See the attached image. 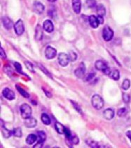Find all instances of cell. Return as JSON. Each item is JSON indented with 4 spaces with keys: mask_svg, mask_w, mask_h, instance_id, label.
<instances>
[{
    "mask_svg": "<svg viewBox=\"0 0 131 148\" xmlns=\"http://www.w3.org/2000/svg\"><path fill=\"white\" fill-rule=\"evenodd\" d=\"M91 103L93 107L96 109H101L104 106V100L98 94H94L92 97Z\"/></svg>",
    "mask_w": 131,
    "mask_h": 148,
    "instance_id": "cell-1",
    "label": "cell"
},
{
    "mask_svg": "<svg viewBox=\"0 0 131 148\" xmlns=\"http://www.w3.org/2000/svg\"><path fill=\"white\" fill-rule=\"evenodd\" d=\"M32 110L31 107L29 105H28L27 104H23V105H21V116L23 119H28L29 117H30L31 115H32Z\"/></svg>",
    "mask_w": 131,
    "mask_h": 148,
    "instance_id": "cell-2",
    "label": "cell"
},
{
    "mask_svg": "<svg viewBox=\"0 0 131 148\" xmlns=\"http://www.w3.org/2000/svg\"><path fill=\"white\" fill-rule=\"evenodd\" d=\"M102 37L105 41H110L114 37V31H112L108 26H106L103 28V32H102Z\"/></svg>",
    "mask_w": 131,
    "mask_h": 148,
    "instance_id": "cell-3",
    "label": "cell"
},
{
    "mask_svg": "<svg viewBox=\"0 0 131 148\" xmlns=\"http://www.w3.org/2000/svg\"><path fill=\"white\" fill-rule=\"evenodd\" d=\"M70 58L69 55L65 54V53H60L58 55V62L59 64L62 67H67L69 64L70 61Z\"/></svg>",
    "mask_w": 131,
    "mask_h": 148,
    "instance_id": "cell-4",
    "label": "cell"
},
{
    "mask_svg": "<svg viewBox=\"0 0 131 148\" xmlns=\"http://www.w3.org/2000/svg\"><path fill=\"white\" fill-rule=\"evenodd\" d=\"M14 30L15 32L18 35H21L24 33L25 27L23 22L22 20H18L14 25Z\"/></svg>",
    "mask_w": 131,
    "mask_h": 148,
    "instance_id": "cell-5",
    "label": "cell"
},
{
    "mask_svg": "<svg viewBox=\"0 0 131 148\" xmlns=\"http://www.w3.org/2000/svg\"><path fill=\"white\" fill-rule=\"evenodd\" d=\"M57 54V50L52 47H47L45 50V56L48 59H52L55 58Z\"/></svg>",
    "mask_w": 131,
    "mask_h": 148,
    "instance_id": "cell-6",
    "label": "cell"
},
{
    "mask_svg": "<svg viewBox=\"0 0 131 148\" xmlns=\"http://www.w3.org/2000/svg\"><path fill=\"white\" fill-rule=\"evenodd\" d=\"M85 73H86L85 64H84L83 62H82L80 64V65L79 66V67H78L75 70L74 73H75V75L77 77V78H83L84 75H85Z\"/></svg>",
    "mask_w": 131,
    "mask_h": 148,
    "instance_id": "cell-7",
    "label": "cell"
},
{
    "mask_svg": "<svg viewBox=\"0 0 131 148\" xmlns=\"http://www.w3.org/2000/svg\"><path fill=\"white\" fill-rule=\"evenodd\" d=\"M2 94L6 99H7V100H13L15 97V93H14L13 91L8 88H4V89L3 90Z\"/></svg>",
    "mask_w": 131,
    "mask_h": 148,
    "instance_id": "cell-8",
    "label": "cell"
},
{
    "mask_svg": "<svg viewBox=\"0 0 131 148\" xmlns=\"http://www.w3.org/2000/svg\"><path fill=\"white\" fill-rule=\"evenodd\" d=\"M25 127L29 128H35V127L37 126V121L36 120V119L33 117H29L28 119H26L25 121Z\"/></svg>",
    "mask_w": 131,
    "mask_h": 148,
    "instance_id": "cell-9",
    "label": "cell"
},
{
    "mask_svg": "<svg viewBox=\"0 0 131 148\" xmlns=\"http://www.w3.org/2000/svg\"><path fill=\"white\" fill-rule=\"evenodd\" d=\"M43 28L44 31H46V32L51 33L53 31L54 26H53V24L52 22H51V20H46L43 22Z\"/></svg>",
    "mask_w": 131,
    "mask_h": 148,
    "instance_id": "cell-10",
    "label": "cell"
},
{
    "mask_svg": "<svg viewBox=\"0 0 131 148\" xmlns=\"http://www.w3.org/2000/svg\"><path fill=\"white\" fill-rule=\"evenodd\" d=\"M95 67H96V69H98V70L102 71V72H104L109 67L104 61L98 60L97 61L96 64H95Z\"/></svg>",
    "mask_w": 131,
    "mask_h": 148,
    "instance_id": "cell-11",
    "label": "cell"
},
{
    "mask_svg": "<svg viewBox=\"0 0 131 148\" xmlns=\"http://www.w3.org/2000/svg\"><path fill=\"white\" fill-rule=\"evenodd\" d=\"M72 8L76 14H79L82 9V1L81 0H72Z\"/></svg>",
    "mask_w": 131,
    "mask_h": 148,
    "instance_id": "cell-12",
    "label": "cell"
},
{
    "mask_svg": "<svg viewBox=\"0 0 131 148\" xmlns=\"http://www.w3.org/2000/svg\"><path fill=\"white\" fill-rule=\"evenodd\" d=\"M103 116L107 120H111L114 117V111L110 108L107 109L103 111Z\"/></svg>",
    "mask_w": 131,
    "mask_h": 148,
    "instance_id": "cell-13",
    "label": "cell"
},
{
    "mask_svg": "<svg viewBox=\"0 0 131 148\" xmlns=\"http://www.w3.org/2000/svg\"><path fill=\"white\" fill-rule=\"evenodd\" d=\"M88 21H89V23L92 28H97L99 26V22H98V17H96V16L92 15L90 16L88 18Z\"/></svg>",
    "mask_w": 131,
    "mask_h": 148,
    "instance_id": "cell-14",
    "label": "cell"
},
{
    "mask_svg": "<svg viewBox=\"0 0 131 148\" xmlns=\"http://www.w3.org/2000/svg\"><path fill=\"white\" fill-rule=\"evenodd\" d=\"M34 10H35V12L37 14H41L44 11V6L41 2L36 1L35 4H34Z\"/></svg>",
    "mask_w": 131,
    "mask_h": 148,
    "instance_id": "cell-15",
    "label": "cell"
},
{
    "mask_svg": "<svg viewBox=\"0 0 131 148\" xmlns=\"http://www.w3.org/2000/svg\"><path fill=\"white\" fill-rule=\"evenodd\" d=\"M2 23H3V25H4V28H7V30H10L11 28H12V27H13V26L12 20L7 16L3 17Z\"/></svg>",
    "mask_w": 131,
    "mask_h": 148,
    "instance_id": "cell-16",
    "label": "cell"
},
{
    "mask_svg": "<svg viewBox=\"0 0 131 148\" xmlns=\"http://www.w3.org/2000/svg\"><path fill=\"white\" fill-rule=\"evenodd\" d=\"M43 30L40 25H37L35 29V39L37 40H41L43 37Z\"/></svg>",
    "mask_w": 131,
    "mask_h": 148,
    "instance_id": "cell-17",
    "label": "cell"
},
{
    "mask_svg": "<svg viewBox=\"0 0 131 148\" xmlns=\"http://www.w3.org/2000/svg\"><path fill=\"white\" fill-rule=\"evenodd\" d=\"M37 139H38V138H37V135L35 134H29L26 138V143L28 145H32L37 141Z\"/></svg>",
    "mask_w": 131,
    "mask_h": 148,
    "instance_id": "cell-18",
    "label": "cell"
},
{
    "mask_svg": "<svg viewBox=\"0 0 131 148\" xmlns=\"http://www.w3.org/2000/svg\"><path fill=\"white\" fill-rule=\"evenodd\" d=\"M96 9L98 16H103L105 15L106 9L102 4H99L98 6H97Z\"/></svg>",
    "mask_w": 131,
    "mask_h": 148,
    "instance_id": "cell-19",
    "label": "cell"
},
{
    "mask_svg": "<svg viewBox=\"0 0 131 148\" xmlns=\"http://www.w3.org/2000/svg\"><path fill=\"white\" fill-rule=\"evenodd\" d=\"M55 128L57 133H60V134H64L65 127L62 124H60V123L59 122H56L55 124Z\"/></svg>",
    "mask_w": 131,
    "mask_h": 148,
    "instance_id": "cell-20",
    "label": "cell"
},
{
    "mask_svg": "<svg viewBox=\"0 0 131 148\" xmlns=\"http://www.w3.org/2000/svg\"><path fill=\"white\" fill-rule=\"evenodd\" d=\"M37 135H38V143H42L43 144L44 141L46 139V135L43 131H38L37 132Z\"/></svg>",
    "mask_w": 131,
    "mask_h": 148,
    "instance_id": "cell-21",
    "label": "cell"
},
{
    "mask_svg": "<svg viewBox=\"0 0 131 148\" xmlns=\"http://www.w3.org/2000/svg\"><path fill=\"white\" fill-rule=\"evenodd\" d=\"M1 128H2V130H1V132H2V134H3V135H4V138H9V137L11 136V135H13V130H8V129L6 128L4 126H2Z\"/></svg>",
    "mask_w": 131,
    "mask_h": 148,
    "instance_id": "cell-22",
    "label": "cell"
},
{
    "mask_svg": "<svg viewBox=\"0 0 131 148\" xmlns=\"http://www.w3.org/2000/svg\"><path fill=\"white\" fill-rule=\"evenodd\" d=\"M41 119L42 122L45 124V125H50L51 124V119H50L49 116H48L46 114H42L41 116Z\"/></svg>",
    "mask_w": 131,
    "mask_h": 148,
    "instance_id": "cell-23",
    "label": "cell"
},
{
    "mask_svg": "<svg viewBox=\"0 0 131 148\" xmlns=\"http://www.w3.org/2000/svg\"><path fill=\"white\" fill-rule=\"evenodd\" d=\"M15 88H16V89L18 90V92H20V94H21V95H23V97H25V98H29V94L27 92H26L24 89H23V88L20 87L18 85H16V86H15Z\"/></svg>",
    "mask_w": 131,
    "mask_h": 148,
    "instance_id": "cell-24",
    "label": "cell"
},
{
    "mask_svg": "<svg viewBox=\"0 0 131 148\" xmlns=\"http://www.w3.org/2000/svg\"><path fill=\"white\" fill-rule=\"evenodd\" d=\"M110 77L112 79L114 80V81H118V80H119L120 78L119 71L118 70H114L113 71L111 72Z\"/></svg>",
    "mask_w": 131,
    "mask_h": 148,
    "instance_id": "cell-25",
    "label": "cell"
},
{
    "mask_svg": "<svg viewBox=\"0 0 131 148\" xmlns=\"http://www.w3.org/2000/svg\"><path fill=\"white\" fill-rule=\"evenodd\" d=\"M128 114V110L126 108H121L118 110L117 114L119 117H124Z\"/></svg>",
    "mask_w": 131,
    "mask_h": 148,
    "instance_id": "cell-26",
    "label": "cell"
},
{
    "mask_svg": "<svg viewBox=\"0 0 131 148\" xmlns=\"http://www.w3.org/2000/svg\"><path fill=\"white\" fill-rule=\"evenodd\" d=\"M13 135L17 138H21L22 136V130L21 128H15L13 130Z\"/></svg>",
    "mask_w": 131,
    "mask_h": 148,
    "instance_id": "cell-27",
    "label": "cell"
},
{
    "mask_svg": "<svg viewBox=\"0 0 131 148\" xmlns=\"http://www.w3.org/2000/svg\"><path fill=\"white\" fill-rule=\"evenodd\" d=\"M130 87V81L128 79H125L122 84V88L124 90H127Z\"/></svg>",
    "mask_w": 131,
    "mask_h": 148,
    "instance_id": "cell-28",
    "label": "cell"
},
{
    "mask_svg": "<svg viewBox=\"0 0 131 148\" xmlns=\"http://www.w3.org/2000/svg\"><path fill=\"white\" fill-rule=\"evenodd\" d=\"M86 4L88 8H94L96 7L97 3L96 0H86Z\"/></svg>",
    "mask_w": 131,
    "mask_h": 148,
    "instance_id": "cell-29",
    "label": "cell"
},
{
    "mask_svg": "<svg viewBox=\"0 0 131 148\" xmlns=\"http://www.w3.org/2000/svg\"><path fill=\"white\" fill-rule=\"evenodd\" d=\"M68 141L71 142L72 144L77 145L78 143H79V139L78 138V137L76 136V135H72V136L71 137V138H70V140H68Z\"/></svg>",
    "mask_w": 131,
    "mask_h": 148,
    "instance_id": "cell-30",
    "label": "cell"
},
{
    "mask_svg": "<svg viewBox=\"0 0 131 148\" xmlns=\"http://www.w3.org/2000/svg\"><path fill=\"white\" fill-rule=\"evenodd\" d=\"M69 58H70V60L72 61H74L77 58V55L75 52H69Z\"/></svg>",
    "mask_w": 131,
    "mask_h": 148,
    "instance_id": "cell-31",
    "label": "cell"
},
{
    "mask_svg": "<svg viewBox=\"0 0 131 148\" xmlns=\"http://www.w3.org/2000/svg\"><path fill=\"white\" fill-rule=\"evenodd\" d=\"M25 65L26 66V67L27 68V69H29L30 71L35 72V70H34L33 64H32V63L29 62V61H25Z\"/></svg>",
    "mask_w": 131,
    "mask_h": 148,
    "instance_id": "cell-32",
    "label": "cell"
},
{
    "mask_svg": "<svg viewBox=\"0 0 131 148\" xmlns=\"http://www.w3.org/2000/svg\"><path fill=\"white\" fill-rule=\"evenodd\" d=\"M64 134H65V137H66V138L68 140H70V138H71V137L72 136V134L71 131H70L69 129L67 128H65V132H64Z\"/></svg>",
    "mask_w": 131,
    "mask_h": 148,
    "instance_id": "cell-33",
    "label": "cell"
},
{
    "mask_svg": "<svg viewBox=\"0 0 131 148\" xmlns=\"http://www.w3.org/2000/svg\"><path fill=\"white\" fill-rule=\"evenodd\" d=\"M87 144L90 146V147H100L99 145H98V143L96 142L93 141H86Z\"/></svg>",
    "mask_w": 131,
    "mask_h": 148,
    "instance_id": "cell-34",
    "label": "cell"
},
{
    "mask_svg": "<svg viewBox=\"0 0 131 148\" xmlns=\"http://www.w3.org/2000/svg\"><path fill=\"white\" fill-rule=\"evenodd\" d=\"M123 100H124V102L126 103H128L130 101V96L128 94L124 93L123 94Z\"/></svg>",
    "mask_w": 131,
    "mask_h": 148,
    "instance_id": "cell-35",
    "label": "cell"
},
{
    "mask_svg": "<svg viewBox=\"0 0 131 148\" xmlns=\"http://www.w3.org/2000/svg\"><path fill=\"white\" fill-rule=\"evenodd\" d=\"M71 102H72V104L73 106H74V109H75L76 110V111H77L78 112L80 113V114H82V110H81V108L79 107V105H78L77 103H76V102H74V101H71Z\"/></svg>",
    "mask_w": 131,
    "mask_h": 148,
    "instance_id": "cell-36",
    "label": "cell"
},
{
    "mask_svg": "<svg viewBox=\"0 0 131 148\" xmlns=\"http://www.w3.org/2000/svg\"><path fill=\"white\" fill-rule=\"evenodd\" d=\"M14 66H15V68L16 69L17 71L22 73V71H21L22 70V67H21V64H20L18 62H15V63H14Z\"/></svg>",
    "mask_w": 131,
    "mask_h": 148,
    "instance_id": "cell-37",
    "label": "cell"
},
{
    "mask_svg": "<svg viewBox=\"0 0 131 148\" xmlns=\"http://www.w3.org/2000/svg\"><path fill=\"white\" fill-rule=\"evenodd\" d=\"M94 77H95V73H90L88 74V76L86 78L85 81H90V80L93 79Z\"/></svg>",
    "mask_w": 131,
    "mask_h": 148,
    "instance_id": "cell-38",
    "label": "cell"
},
{
    "mask_svg": "<svg viewBox=\"0 0 131 148\" xmlns=\"http://www.w3.org/2000/svg\"><path fill=\"white\" fill-rule=\"evenodd\" d=\"M1 54V58H3V59H6V58H7V54L4 52V49H3L2 47H1V54Z\"/></svg>",
    "mask_w": 131,
    "mask_h": 148,
    "instance_id": "cell-39",
    "label": "cell"
},
{
    "mask_svg": "<svg viewBox=\"0 0 131 148\" xmlns=\"http://www.w3.org/2000/svg\"><path fill=\"white\" fill-rule=\"evenodd\" d=\"M98 22H99V24H103V23H104L103 17H102V16H98Z\"/></svg>",
    "mask_w": 131,
    "mask_h": 148,
    "instance_id": "cell-40",
    "label": "cell"
},
{
    "mask_svg": "<svg viewBox=\"0 0 131 148\" xmlns=\"http://www.w3.org/2000/svg\"><path fill=\"white\" fill-rule=\"evenodd\" d=\"M126 135H127L128 138L131 141V130H129V131H128L127 133H126Z\"/></svg>",
    "mask_w": 131,
    "mask_h": 148,
    "instance_id": "cell-41",
    "label": "cell"
},
{
    "mask_svg": "<svg viewBox=\"0 0 131 148\" xmlns=\"http://www.w3.org/2000/svg\"><path fill=\"white\" fill-rule=\"evenodd\" d=\"M44 92H46V94H47V96H48V97H52V95H51V93H50V94L48 93V92L46 90H44Z\"/></svg>",
    "mask_w": 131,
    "mask_h": 148,
    "instance_id": "cell-42",
    "label": "cell"
},
{
    "mask_svg": "<svg viewBox=\"0 0 131 148\" xmlns=\"http://www.w3.org/2000/svg\"><path fill=\"white\" fill-rule=\"evenodd\" d=\"M48 1H50V2H54V1H55L56 0H48Z\"/></svg>",
    "mask_w": 131,
    "mask_h": 148,
    "instance_id": "cell-43",
    "label": "cell"
}]
</instances>
